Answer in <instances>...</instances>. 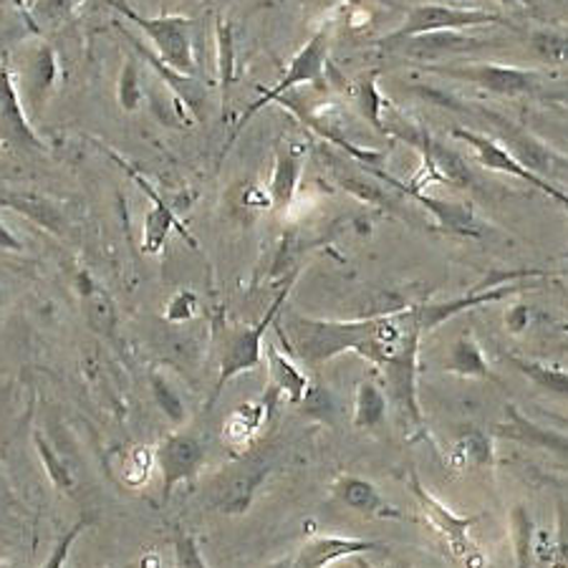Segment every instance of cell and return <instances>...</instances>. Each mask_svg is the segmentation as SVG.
<instances>
[{"instance_id": "1", "label": "cell", "mask_w": 568, "mask_h": 568, "mask_svg": "<svg viewBox=\"0 0 568 568\" xmlns=\"http://www.w3.org/2000/svg\"><path fill=\"white\" fill-rule=\"evenodd\" d=\"M278 334L286 349L308 369H318L346 352L359 354L379 369L407 344L419 342L425 332L419 326L417 308L407 306L349 321L286 314L278 324Z\"/></svg>"}, {"instance_id": "2", "label": "cell", "mask_w": 568, "mask_h": 568, "mask_svg": "<svg viewBox=\"0 0 568 568\" xmlns=\"http://www.w3.org/2000/svg\"><path fill=\"white\" fill-rule=\"evenodd\" d=\"M293 283H296V273H291L288 283L278 291V296L273 298V304L268 306V311H265V316L258 321V324L233 328V332H227L223 336V346H220V372H217L213 399L210 402H215L235 377H241L245 372L258 369L263 364V338L268 334V328L278 321L281 308L286 304Z\"/></svg>"}, {"instance_id": "3", "label": "cell", "mask_w": 568, "mask_h": 568, "mask_svg": "<svg viewBox=\"0 0 568 568\" xmlns=\"http://www.w3.org/2000/svg\"><path fill=\"white\" fill-rule=\"evenodd\" d=\"M104 3L140 29L144 39L150 41V49L164 63L195 77V49H192V26H195V21L190 16H142L132 6H126L124 0H104Z\"/></svg>"}, {"instance_id": "4", "label": "cell", "mask_w": 568, "mask_h": 568, "mask_svg": "<svg viewBox=\"0 0 568 568\" xmlns=\"http://www.w3.org/2000/svg\"><path fill=\"white\" fill-rule=\"evenodd\" d=\"M326 61H328V29H321V31H316L314 36H311V39L296 51V57L291 59L288 69L283 71V79L278 81V84L265 91V94H263L261 99H255V102L241 114V119H237L235 130H233V134H231V140H227L223 152L231 150L237 136H241V132L253 122L255 114L263 112L265 106L276 104L278 99L286 97L288 91H293L296 87L318 84V81L324 79Z\"/></svg>"}, {"instance_id": "5", "label": "cell", "mask_w": 568, "mask_h": 568, "mask_svg": "<svg viewBox=\"0 0 568 568\" xmlns=\"http://www.w3.org/2000/svg\"><path fill=\"white\" fill-rule=\"evenodd\" d=\"M508 21L500 13L480 11V8H455L443 3H425L409 8L405 21L399 29L379 39L382 49L392 43L415 39L423 33H437V31H467V29H483V26H506ZM510 26V23H508Z\"/></svg>"}, {"instance_id": "6", "label": "cell", "mask_w": 568, "mask_h": 568, "mask_svg": "<svg viewBox=\"0 0 568 568\" xmlns=\"http://www.w3.org/2000/svg\"><path fill=\"white\" fill-rule=\"evenodd\" d=\"M8 69L13 73L26 112H29V116H36L59 84L61 67L57 49L45 39H33L18 49L13 67Z\"/></svg>"}, {"instance_id": "7", "label": "cell", "mask_w": 568, "mask_h": 568, "mask_svg": "<svg viewBox=\"0 0 568 568\" xmlns=\"http://www.w3.org/2000/svg\"><path fill=\"white\" fill-rule=\"evenodd\" d=\"M429 71L455 81H467V84L480 87L498 97H524V94H536V91H540L538 71L508 67V63L467 61V63H447V67H429Z\"/></svg>"}, {"instance_id": "8", "label": "cell", "mask_w": 568, "mask_h": 568, "mask_svg": "<svg viewBox=\"0 0 568 568\" xmlns=\"http://www.w3.org/2000/svg\"><path fill=\"white\" fill-rule=\"evenodd\" d=\"M409 488H412V496L417 498L419 508H423L425 518L429 520V526H433L437 530V536L445 540L447 551H450L457 561L470 564V558L475 556L470 528L483 518V513H475V516H467V518L455 516V513L447 508L443 500H437L433 493H429L425 485L419 483V475L415 470L409 473Z\"/></svg>"}, {"instance_id": "9", "label": "cell", "mask_w": 568, "mask_h": 568, "mask_svg": "<svg viewBox=\"0 0 568 568\" xmlns=\"http://www.w3.org/2000/svg\"><path fill=\"white\" fill-rule=\"evenodd\" d=\"M496 45H503V43L496 39H485V36H478V33L437 31V33H423V36H415V39L392 43L384 51L399 53V57H405L409 61L429 63V67H433V63L439 59L470 57V53L496 49Z\"/></svg>"}, {"instance_id": "10", "label": "cell", "mask_w": 568, "mask_h": 568, "mask_svg": "<svg viewBox=\"0 0 568 568\" xmlns=\"http://www.w3.org/2000/svg\"><path fill=\"white\" fill-rule=\"evenodd\" d=\"M158 467L162 473V500L170 503L182 483H190L205 465L203 439L190 433H170L154 447Z\"/></svg>"}, {"instance_id": "11", "label": "cell", "mask_w": 568, "mask_h": 568, "mask_svg": "<svg viewBox=\"0 0 568 568\" xmlns=\"http://www.w3.org/2000/svg\"><path fill=\"white\" fill-rule=\"evenodd\" d=\"M114 160L122 164V168L130 172L132 180L136 182V187H140L146 197H150V210L144 213V220H142V251L146 255H160L164 251V245H168L172 231L180 233L185 241L192 245V248H197V241L195 237L190 235L187 225L180 223V217L175 210H172L168 205V200H164L158 190L152 187L150 180H144V175L140 170H134L132 164H126L124 160H119L114 154Z\"/></svg>"}, {"instance_id": "12", "label": "cell", "mask_w": 568, "mask_h": 568, "mask_svg": "<svg viewBox=\"0 0 568 568\" xmlns=\"http://www.w3.org/2000/svg\"><path fill=\"white\" fill-rule=\"evenodd\" d=\"M417 369H419V342L407 344L392 362L379 366L384 384H387V397L397 405L402 419L412 425L417 433L425 429V417L419 409L417 394Z\"/></svg>"}, {"instance_id": "13", "label": "cell", "mask_w": 568, "mask_h": 568, "mask_svg": "<svg viewBox=\"0 0 568 568\" xmlns=\"http://www.w3.org/2000/svg\"><path fill=\"white\" fill-rule=\"evenodd\" d=\"M485 119L496 124V130L500 134V144H506L513 158L524 164L526 170L534 172V175L551 182V178H558L561 172H568V160H564L561 154L551 150V146L540 142L538 136L526 132L524 126L506 122V119L496 112H485Z\"/></svg>"}, {"instance_id": "14", "label": "cell", "mask_w": 568, "mask_h": 568, "mask_svg": "<svg viewBox=\"0 0 568 568\" xmlns=\"http://www.w3.org/2000/svg\"><path fill=\"white\" fill-rule=\"evenodd\" d=\"M122 33H124V39L130 41L136 57H140L154 73H160V79L168 84L170 94L187 109L192 119H195V122H205L210 97H207V87L203 84V81H200L197 77H192V73H182L178 69H172L170 63H164L158 53L150 49V43L134 39L130 31H122Z\"/></svg>"}, {"instance_id": "15", "label": "cell", "mask_w": 568, "mask_h": 568, "mask_svg": "<svg viewBox=\"0 0 568 568\" xmlns=\"http://www.w3.org/2000/svg\"><path fill=\"white\" fill-rule=\"evenodd\" d=\"M506 415L498 425V435L508 437L513 443L528 447V450H538L556 460L558 467L568 470V433H561L556 427L538 425L534 419L526 417L516 405H506Z\"/></svg>"}, {"instance_id": "16", "label": "cell", "mask_w": 568, "mask_h": 568, "mask_svg": "<svg viewBox=\"0 0 568 568\" xmlns=\"http://www.w3.org/2000/svg\"><path fill=\"white\" fill-rule=\"evenodd\" d=\"M0 140L16 150L45 152V144L33 130L31 116L26 112L23 99L18 94L11 69L0 63Z\"/></svg>"}, {"instance_id": "17", "label": "cell", "mask_w": 568, "mask_h": 568, "mask_svg": "<svg viewBox=\"0 0 568 568\" xmlns=\"http://www.w3.org/2000/svg\"><path fill=\"white\" fill-rule=\"evenodd\" d=\"M326 164H328V172H332V180L336 182L338 187L349 192V195L364 200V203H369L374 207H382L387 210V213H402V192L394 190L392 185H379L374 175L362 164H354V162H346L342 158H336V154L328 152L326 154Z\"/></svg>"}, {"instance_id": "18", "label": "cell", "mask_w": 568, "mask_h": 568, "mask_svg": "<svg viewBox=\"0 0 568 568\" xmlns=\"http://www.w3.org/2000/svg\"><path fill=\"white\" fill-rule=\"evenodd\" d=\"M306 146L298 142H281L276 146V160H273V172L268 182V197L271 210L276 215L288 213L296 192L301 185V175L306 168Z\"/></svg>"}, {"instance_id": "19", "label": "cell", "mask_w": 568, "mask_h": 568, "mask_svg": "<svg viewBox=\"0 0 568 568\" xmlns=\"http://www.w3.org/2000/svg\"><path fill=\"white\" fill-rule=\"evenodd\" d=\"M374 551H384V546L377 540L352 536H314L298 548L291 568H332L344 558H359Z\"/></svg>"}, {"instance_id": "20", "label": "cell", "mask_w": 568, "mask_h": 568, "mask_svg": "<svg viewBox=\"0 0 568 568\" xmlns=\"http://www.w3.org/2000/svg\"><path fill=\"white\" fill-rule=\"evenodd\" d=\"M334 498L349 510L362 513V516L379 518V520H412L407 513H402L397 506L382 496L377 485L372 480L356 478V475H342L334 483Z\"/></svg>"}, {"instance_id": "21", "label": "cell", "mask_w": 568, "mask_h": 568, "mask_svg": "<svg viewBox=\"0 0 568 568\" xmlns=\"http://www.w3.org/2000/svg\"><path fill=\"white\" fill-rule=\"evenodd\" d=\"M402 195L415 200L417 205H423L429 215L435 217V225L443 233L460 235V237H480L483 227L475 217L473 207L465 203H457V200H443L427 195L425 190H397Z\"/></svg>"}, {"instance_id": "22", "label": "cell", "mask_w": 568, "mask_h": 568, "mask_svg": "<svg viewBox=\"0 0 568 568\" xmlns=\"http://www.w3.org/2000/svg\"><path fill=\"white\" fill-rule=\"evenodd\" d=\"M520 291H524V286L508 283V286H498V288H490V291H470L467 296H460V298L433 301V304H415L419 326H423L425 334H429V332H435L437 326H443L445 321L455 318L457 314H463V311H467V308L496 304V301L508 298V296H513V293H520Z\"/></svg>"}, {"instance_id": "23", "label": "cell", "mask_w": 568, "mask_h": 568, "mask_svg": "<svg viewBox=\"0 0 568 568\" xmlns=\"http://www.w3.org/2000/svg\"><path fill=\"white\" fill-rule=\"evenodd\" d=\"M0 205L13 210V213L29 217L33 225L43 227L45 233L63 237L69 231V220L63 210L51 197L39 195L29 190H3L0 192Z\"/></svg>"}, {"instance_id": "24", "label": "cell", "mask_w": 568, "mask_h": 568, "mask_svg": "<svg viewBox=\"0 0 568 568\" xmlns=\"http://www.w3.org/2000/svg\"><path fill=\"white\" fill-rule=\"evenodd\" d=\"M265 366H268L271 387L283 394L291 405H301V402L306 399L311 379L304 372V364H301L288 349L283 352L273 342L265 344Z\"/></svg>"}, {"instance_id": "25", "label": "cell", "mask_w": 568, "mask_h": 568, "mask_svg": "<svg viewBox=\"0 0 568 568\" xmlns=\"http://www.w3.org/2000/svg\"><path fill=\"white\" fill-rule=\"evenodd\" d=\"M453 136H457V140H463V142H467V144L473 146L475 160H478V164H483L485 170L503 172V175L518 178V180H524V182L534 180V172L526 170L524 164H520L516 158H513L508 146L500 144L498 140H493V136L480 134V132H473V130H463V126H457V130H453Z\"/></svg>"}, {"instance_id": "26", "label": "cell", "mask_w": 568, "mask_h": 568, "mask_svg": "<svg viewBox=\"0 0 568 568\" xmlns=\"http://www.w3.org/2000/svg\"><path fill=\"white\" fill-rule=\"evenodd\" d=\"M77 288H79L81 306H84V316L89 321V326L94 328L97 334L112 336L116 332L119 316H116L114 301L106 293V288L99 286L87 271H81L77 276Z\"/></svg>"}, {"instance_id": "27", "label": "cell", "mask_w": 568, "mask_h": 568, "mask_svg": "<svg viewBox=\"0 0 568 568\" xmlns=\"http://www.w3.org/2000/svg\"><path fill=\"white\" fill-rule=\"evenodd\" d=\"M443 366L447 374H455V377L463 379H496L488 359H485L483 346L473 332H465L455 338Z\"/></svg>"}, {"instance_id": "28", "label": "cell", "mask_w": 568, "mask_h": 568, "mask_svg": "<svg viewBox=\"0 0 568 568\" xmlns=\"http://www.w3.org/2000/svg\"><path fill=\"white\" fill-rule=\"evenodd\" d=\"M387 409H389V399L379 387L377 379L364 377L359 384H356L354 419H352L356 429H379L384 423H387Z\"/></svg>"}, {"instance_id": "29", "label": "cell", "mask_w": 568, "mask_h": 568, "mask_svg": "<svg viewBox=\"0 0 568 568\" xmlns=\"http://www.w3.org/2000/svg\"><path fill=\"white\" fill-rule=\"evenodd\" d=\"M536 520L530 516V508L524 503H516L510 508V538H513V551H516V566L530 568L536 556Z\"/></svg>"}, {"instance_id": "30", "label": "cell", "mask_w": 568, "mask_h": 568, "mask_svg": "<svg viewBox=\"0 0 568 568\" xmlns=\"http://www.w3.org/2000/svg\"><path fill=\"white\" fill-rule=\"evenodd\" d=\"M506 359L516 366V369L524 374L526 379L536 384L538 389L551 392L556 397H566L568 399V372L558 369V366L536 362V359H524V356H506Z\"/></svg>"}, {"instance_id": "31", "label": "cell", "mask_w": 568, "mask_h": 568, "mask_svg": "<svg viewBox=\"0 0 568 568\" xmlns=\"http://www.w3.org/2000/svg\"><path fill=\"white\" fill-rule=\"evenodd\" d=\"M150 389H152L154 402H158V407L162 409V415L168 417L172 425L180 427L187 423V417H190L187 402H185V397H182V392L175 387V382L168 377V374L160 369H152L150 372Z\"/></svg>"}, {"instance_id": "32", "label": "cell", "mask_w": 568, "mask_h": 568, "mask_svg": "<svg viewBox=\"0 0 568 568\" xmlns=\"http://www.w3.org/2000/svg\"><path fill=\"white\" fill-rule=\"evenodd\" d=\"M116 102L119 109L126 114L140 112L144 104V84H142V69H140V57L132 51L126 57L122 71H119L116 81Z\"/></svg>"}, {"instance_id": "33", "label": "cell", "mask_w": 568, "mask_h": 568, "mask_svg": "<svg viewBox=\"0 0 568 568\" xmlns=\"http://www.w3.org/2000/svg\"><path fill=\"white\" fill-rule=\"evenodd\" d=\"M354 102L359 106V114L369 122L374 130L387 134V124L382 122V104L384 99L377 89V73H366L354 89Z\"/></svg>"}, {"instance_id": "34", "label": "cell", "mask_w": 568, "mask_h": 568, "mask_svg": "<svg viewBox=\"0 0 568 568\" xmlns=\"http://www.w3.org/2000/svg\"><path fill=\"white\" fill-rule=\"evenodd\" d=\"M457 457L475 467H493L496 465V450H493L490 435H485L483 429H467L457 443Z\"/></svg>"}, {"instance_id": "35", "label": "cell", "mask_w": 568, "mask_h": 568, "mask_svg": "<svg viewBox=\"0 0 568 568\" xmlns=\"http://www.w3.org/2000/svg\"><path fill=\"white\" fill-rule=\"evenodd\" d=\"M528 45L540 61L551 63V67H568V33L536 31Z\"/></svg>"}, {"instance_id": "36", "label": "cell", "mask_w": 568, "mask_h": 568, "mask_svg": "<svg viewBox=\"0 0 568 568\" xmlns=\"http://www.w3.org/2000/svg\"><path fill=\"white\" fill-rule=\"evenodd\" d=\"M81 3L84 0H36L31 6V18L41 29H59V26L71 21Z\"/></svg>"}, {"instance_id": "37", "label": "cell", "mask_w": 568, "mask_h": 568, "mask_svg": "<svg viewBox=\"0 0 568 568\" xmlns=\"http://www.w3.org/2000/svg\"><path fill=\"white\" fill-rule=\"evenodd\" d=\"M217 79H220V89L223 94H227V89L233 87L235 81V39H233V29L231 23L217 21Z\"/></svg>"}, {"instance_id": "38", "label": "cell", "mask_w": 568, "mask_h": 568, "mask_svg": "<svg viewBox=\"0 0 568 568\" xmlns=\"http://www.w3.org/2000/svg\"><path fill=\"white\" fill-rule=\"evenodd\" d=\"M265 415H268V405L265 402H251L235 412L231 425H227V437L233 443H245V439L258 433Z\"/></svg>"}, {"instance_id": "39", "label": "cell", "mask_w": 568, "mask_h": 568, "mask_svg": "<svg viewBox=\"0 0 568 568\" xmlns=\"http://www.w3.org/2000/svg\"><path fill=\"white\" fill-rule=\"evenodd\" d=\"M33 443H36V453H39L43 470H45V475H49L53 488H57L59 493H71L73 490V478L69 473V467L63 465V460H59V455L53 453V447L45 443L41 435H36Z\"/></svg>"}, {"instance_id": "40", "label": "cell", "mask_w": 568, "mask_h": 568, "mask_svg": "<svg viewBox=\"0 0 568 568\" xmlns=\"http://www.w3.org/2000/svg\"><path fill=\"white\" fill-rule=\"evenodd\" d=\"M197 311H200L197 293L190 291V288H180L170 296L162 316H164V321H168V324H187V321L197 316Z\"/></svg>"}, {"instance_id": "41", "label": "cell", "mask_w": 568, "mask_h": 568, "mask_svg": "<svg viewBox=\"0 0 568 568\" xmlns=\"http://www.w3.org/2000/svg\"><path fill=\"white\" fill-rule=\"evenodd\" d=\"M154 467H158V453H154V447H136L130 455V467L124 470V480L132 488H140L142 483L150 480Z\"/></svg>"}, {"instance_id": "42", "label": "cell", "mask_w": 568, "mask_h": 568, "mask_svg": "<svg viewBox=\"0 0 568 568\" xmlns=\"http://www.w3.org/2000/svg\"><path fill=\"white\" fill-rule=\"evenodd\" d=\"M175 558L178 568H207L203 554H200L197 540L185 528H178L175 534Z\"/></svg>"}, {"instance_id": "43", "label": "cell", "mask_w": 568, "mask_h": 568, "mask_svg": "<svg viewBox=\"0 0 568 568\" xmlns=\"http://www.w3.org/2000/svg\"><path fill=\"white\" fill-rule=\"evenodd\" d=\"M84 528H87V520H79L77 526H73L71 530H67V536L59 540L57 548H53L51 556H49V561H45L41 568H63V564H67V558H69L71 546H73V540L79 538V534Z\"/></svg>"}, {"instance_id": "44", "label": "cell", "mask_w": 568, "mask_h": 568, "mask_svg": "<svg viewBox=\"0 0 568 568\" xmlns=\"http://www.w3.org/2000/svg\"><path fill=\"white\" fill-rule=\"evenodd\" d=\"M558 530H556V554L568 564V503L558 498Z\"/></svg>"}, {"instance_id": "45", "label": "cell", "mask_w": 568, "mask_h": 568, "mask_svg": "<svg viewBox=\"0 0 568 568\" xmlns=\"http://www.w3.org/2000/svg\"><path fill=\"white\" fill-rule=\"evenodd\" d=\"M530 185H534L536 190H540L544 192V195H548L551 200H556L558 205H561L566 213H568V192H564V190H558L554 182H548V180H544V178H538V175H534V180H530Z\"/></svg>"}, {"instance_id": "46", "label": "cell", "mask_w": 568, "mask_h": 568, "mask_svg": "<svg viewBox=\"0 0 568 568\" xmlns=\"http://www.w3.org/2000/svg\"><path fill=\"white\" fill-rule=\"evenodd\" d=\"M0 251H6V253H23L26 251L21 237H18L11 227L3 223V220H0Z\"/></svg>"}, {"instance_id": "47", "label": "cell", "mask_w": 568, "mask_h": 568, "mask_svg": "<svg viewBox=\"0 0 568 568\" xmlns=\"http://www.w3.org/2000/svg\"><path fill=\"white\" fill-rule=\"evenodd\" d=\"M506 326H508V332H513V334L526 332V328H528V308L524 304L513 306L508 311V316H506Z\"/></svg>"}, {"instance_id": "48", "label": "cell", "mask_w": 568, "mask_h": 568, "mask_svg": "<svg viewBox=\"0 0 568 568\" xmlns=\"http://www.w3.org/2000/svg\"><path fill=\"white\" fill-rule=\"evenodd\" d=\"M293 566V556L291 558H281V561H273L271 566H265V568H291Z\"/></svg>"}, {"instance_id": "49", "label": "cell", "mask_w": 568, "mask_h": 568, "mask_svg": "<svg viewBox=\"0 0 568 568\" xmlns=\"http://www.w3.org/2000/svg\"><path fill=\"white\" fill-rule=\"evenodd\" d=\"M498 3H503V6H528L530 0H498Z\"/></svg>"}, {"instance_id": "50", "label": "cell", "mask_w": 568, "mask_h": 568, "mask_svg": "<svg viewBox=\"0 0 568 568\" xmlns=\"http://www.w3.org/2000/svg\"><path fill=\"white\" fill-rule=\"evenodd\" d=\"M205 3L210 6V8H220V6H225V3H231V0H205Z\"/></svg>"}, {"instance_id": "51", "label": "cell", "mask_w": 568, "mask_h": 568, "mask_svg": "<svg viewBox=\"0 0 568 568\" xmlns=\"http://www.w3.org/2000/svg\"><path fill=\"white\" fill-rule=\"evenodd\" d=\"M162 3H168V0H162Z\"/></svg>"}]
</instances>
